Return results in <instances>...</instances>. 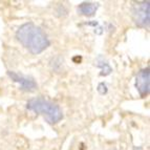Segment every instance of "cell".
<instances>
[{
    "label": "cell",
    "instance_id": "cell-1",
    "mask_svg": "<svg viewBox=\"0 0 150 150\" xmlns=\"http://www.w3.org/2000/svg\"><path fill=\"white\" fill-rule=\"evenodd\" d=\"M16 39L33 55H39L50 46V41L45 32L33 22L20 25L16 32Z\"/></svg>",
    "mask_w": 150,
    "mask_h": 150
},
{
    "label": "cell",
    "instance_id": "cell-2",
    "mask_svg": "<svg viewBox=\"0 0 150 150\" xmlns=\"http://www.w3.org/2000/svg\"><path fill=\"white\" fill-rule=\"evenodd\" d=\"M26 109L42 115L50 124H57L63 119V111L56 103L48 101L43 97L32 98L26 102Z\"/></svg>",
    "mask_w": 150,
    "mask_h": 150
},
{
    "label": "cell",
    "instance_id": "cell-3",
    "mask_svg": "<svg viewBox=\"0 0 150 150\" xmlns=\"http://www.w3.org/2000/svg\"><path fill=\"white\" fill-rule=\"evenodd\" d=\"M133 22L137 26L142 28H149L150 24V2L139 1L134 2L131 10Z\"/></svg>",
    "mask_w": 150,
    "mask_h": 150
},
{
    "label": "cell",
    "instance_id": "cell-4",
    "mask_svg": "<svg viewBox=\"0 0 150 150\" xmlns=\"http://www.w3.org/2000/svg\"><path fill=\"white\" fill-rule=\"evenodd\" d=\"M8 76L13 82L18 83L20 85V89L23 91L32 93V91H35L37 89V83H36L35 79L30 76H24L22 74L12 71V70H8Z\"/></svg>",
    "mask_w": 150,
    "mask_h": 150
},
{
    "label": "cell",
    "instance_id": "cell-5",
    "mask_svg": "<svg viewBox=\"0 0 150 150\" xmlns=\"http://www.w3.org/2000/svg\"><path fill=\"white\" fill-rule=\"evenodd\" d=\"M135 88L139 95L145 98L149 95L150 91V69L149 67L143 68L137 74L135 77Z\"/></svg>",
    "mask_w": 150,
    "mask_h": 150
},
{
    "label": "cell",
    "instance_id": "cell-6",
    "mask_svg": "<svg viewBox=\"0 0 150 150\" xmlns=\"http://www.w3.org/2000/svg\"><path fill=\"white\" fill-rule=\"evenodd\" d=\"M98 8H99V3L95 2H82L79 4L77 8L78 13L85 17H93L96 15Z\"/></svg>",
    "mask_w": 150,
    "mask_h": 150
},
{
    "label": "cell",
    "instance_id": "cell-7",
    "mask_svg": "<svg viewBox=\"0 0 150 150\" xmlns=\"http://www.w3.org/2000/svg\"><path fill=\"white\" fill-rule=\"evenodd\" d=\"M95 65L97 66L98 68H100V69H101L100 76H104V77H106V76L110 75V74H111V71H112V68H111L110 64L105 60V58L103 57L102 55H99L97 57Z\"/></svg>",
    "mask_w": 150,
    "mask_h": 150
},
{
    "label": "cell",
    "instance_id": "cell-8",
    "mask_svg": "<svg viewBox=\"0 0 150 150\" xmlns=\"http://www.w3.org/2000/svg\"><path fill=\"white\" fill-rule=\"evenodd\" d=\"M62 62H63V58L61 57H56L54 58L52 62H50V65L53 66V69L54 70H58L59 68L62 66Z\"/></svg>",
    "mask_w": 150,
    "mask_h": 150
},
{
    "label": "cell",
    "instance_id": "cell-9",
    "mask_svg": "<svg viewBox=\"0 0 150 150\" xmlns=\"http://www.w3.org/2000/svg\"><path fill=\"white\" fill-rule=\"evenodd\" d=\"M97 90H98V93H100V95H102V96L106 95V93H108L107 84H106L105 82H101V83H99V85H98Z\"/></svg>",
    "mask_w": 150,
    "mask_h": 150
},
{
    "label": "cell",
    "instance_id": "cell-10",
    "mask_svg": "<svg viewBox=\"0 0 150 150\" xmlns=\"http://www.w3.org/2000/svg\"><path fill=\"white\" fill-rule=\"evenodd\" d=\"M95 33L97 34V35H102L103 28H102V26H100V25H98L97 28H95Z\"/></svg>",
    "mask_w": 150,
    "mask_h": 150
}]
</instances>
